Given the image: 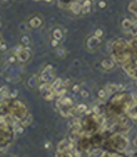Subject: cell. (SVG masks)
<instances>
[{
  "instance_id": "d6a6232c",
  "label": "cell",
  "mask_w": 137,
  "mask_h": 157,
  "mask_svg": "<svg viewBox=\"0 0 137 157\" xmlns=\"http://www.w3.org/2000/svg\"><path fill=\"white\" fill-rule=\"evenodd\" d=\"M58 45H59V40H55V39L52 40V47H54V48H57Z\"/></svg>"
},
{
  "instance_id": "1f68e13d",
  "label": "cell",
  "mask_w": 137,
  "mask_h": 157,
  "mask_svg": "<svg viewBox=\"0 0 137 157\" xmlns=\"http://www.w3.org/2000/svg\"><path fill=\"white\" fill-rule=\"evenodd\" d=\"M98 7L101 8V9L106 8V1H104V0H99V3H98Z\"/></svg>"
},
{
  "instance_id": "7a4b0ae2",
  "label": "cell",
  "mask_w": 137,
  "mask_h": 157,
  "mask_svg": "<svg viewBox=\"0 0 137 157\" xmlns=\"http://www.w3.org/2000/svg\"><path fill=\"white\" fill-rule=\"evenodd\" d=\"M55 79L54 76H53V73L52 72H42L40 73V76H39V81L42 83H53V81Z\"/></svg>"
},
{
  "instance_id": "f1b7e54d",
  "label": "cell",
  "mask_w": 137,
  "mask_h": 157,
  "mask_svg": "<svg viewBox=\"0 0 137 157\" xmlns=\"http://www.w3.org/2000/svg\"><path fill=\"white\" fill-rule=\"evenodd\" d=\"M7 48H8V45L1 41V43H0V52H5V50H7Z\"/></svg>"
},
{
  "instance_id": "7402d4cb",
  "label": "cell",
  "mask_w": 137,
  "mask_h": 157,
  "mask_svg": "<svg viewBox=\"0 0 137 157\" xmlns=\"http://www.w3.org/2000/svg\"><path fill=\"white\" fill-rule=\"evenodd\" d=\"M107 97H108V93L106 91V88H104V89H99L98 91V98L99 99H106Z\"/></svg>"
},
{
  "instance_id": "f546056e",
  "label": "cell",
  "mask_w": 137,
  "mask_h": 157,
  "mask_svg": "<svg viewBox=\"0 0 137 157\" xmlns=\"http://www.w3.org/2000/svg\"><path fill=\"white\" fill-rule=\"evenodd\" d=\"M72 91L74 92V93H78V92H79V91H81V88H79V84H74V86H73Z\"/></svg>"
},
{
  "instance_id": "9c48e42d",
  "label": "cell",
  "mask_w": 137,
  "mask_h": 157,
  "mask_svg": "<svg viewBox=\"0 0 137 157\" xmlns=\"http://www.w3.org/2000/svg\"><path fill=\"white\" fill-rule=\"evenodd\" d=\"M91 5H92L91 0H83V3H82V13L83 14H88L89 12H91Z\"/></svg>"
},
{
  "instance_id": "9a60e30c",
  "label": "cell",
  "mask_w": 137,
  "mask_h": 157,
  "mask_svg": "<svg viewBox=\"0 0 137 157\" xmlns=\"http://www.w3.org/2000/svg\"><path fill=\"white\" fill-rule=\"evenodd\" d=\"M127 111H128V116L131 118H137V104L130 106V108H127Z\"/></svg>"
},
{
  "instance_id": "ac0fdd59",
  "label": "cell",
  "mask_w": 137,
  "mask_h": 157,
  "mask_svg": "<svg viewBox=\"0 0 137 157\" xmlns=\"http://www.w3.org/2000/svg\"><path fill=\"white\" fill-rule=\"evenodd\" d=\"M106 91H107V93L108 94H111V93H114V92H118V88H117V84H107L106 86Z\"/></svg>"
},
{
  "instance_id": "e575fe53",
  "label": "cell",
  "mask_w": 137,
  "mask_h": 157,
  "mask_svg": "<svg viewBox=\"0 0 137 157\" xmlns=\"http://www.w3.org/2000/svg\"><path fill=\"white\" fill-rule=\"evenodd\" d=\"M52 69H53V67H52V65H47L44 72H52Z\"/></svg>"
},
{
  "instance_id": "7bdbcfd3",
  "label": "cell",
  "mask_w": 137,
  "mask_h": 157,
  "mask_svg": "<svg viewBox=\"0 0 137 157\" xmlns=\"http://www.w3.org/2000/svg\"><path fill=\"white\" fill-rule=\"evenodd\" d=\"M91 1H93V0H91Z\"/></svg>"
},
{
  "instance_id": "6da1fadb",
  "label": "cell",
  "mask_w": 137,
  "mask_h": 157,
  "mask_svg": "<svg viewBox=\"0 0 137 157\" xmlns=\"http://www.w3.org/2000/svg\"><path fill=\"white\" fill-rule=\"evenodd\" d=\"M101 38H97L96 35H92V36H89V38L87 39V48L89 50H94V49H97L99 45H101Z\"/></svg>"
},
{
  "instance_id": "7c38bea8",
  "label": "cell",
  "mask_w": 137,
  "mask_h": 157,
  "mask_svg": "<svg viewBox=\"0 0 137 157\" xmlns=\"http://www.w3.org/2000/svg\"><path fill=\"white\" fill-rule=\"evenodd\" d=\"M36 84H38V76H31L29 79H28V82H27V86L29 87V88H35L36 87Z\"/></svg>"
},
{
  "instance_id": "4316f807",
  "label": "cell",
  "mask_w": 137,
  "mask_h": 157,
  "mask_svg": "<svg viewBox=\"0 0 137 157\" xmlns=\"http://www.w3.org/2000/svg\"><path fill=\"white\" fill-rule=\"evenodd\" d=\"M18 94H19V91L14 89L13 92H10V93H9V96H10V98L13 99V98H17V97H18Z\"/></svg>"
},
{
  "instance_id": "d4e9b609",
  "label": "cell",
  "mask_w": 137,
  "mask_h": 157,
  "mask_svg": "<svg viewBox=\"0 0 137 157\" xmlns=\"http://www.w3.org/2000/svg\"><path fill=\"white\" fill-rule=\"evenodd\" d=\"M94 35H96L97 38H102V36H103V30L102 29H96V31H94Z\"/></svg>"
},
{
  "instance_id": "52a82bcc",
  "label": "cell",
  "mask_w": 137,
  "mask_h": 157,
  "mask_svg": "<svg viewBox=\"0 0 137 157\" xmlns=\"http://www.w3.org/2000/svg\"><path fill=\"white\" fill-rule=\"evenodd\" d=\"M101 65H102L103 69L109 71V69H112V68L114 67V60L113 59H103L102 63H101Z\"/></svg>"
},
{
  "instance_id": "277c9868",
  "label": "cell",
  "mask_w": 137,
  "mask_h": 157,
  "mask_svg": "<svg viewBox=\"0 0 137 157\" xmlns=\"http://www.w3.org/2000/svg\"><path fill=\"white\" fill-rule=\"evenodd\" d=\"M42 24H43V20H42L40 17H33V18H31V19L29 20V23H28L29 28H31V29L40 28V27H42Z\"/></svg>"
},
{
  "instance_id": "4dcf8cb0",
  "label": "cell",
  "mask_w": 137,
  "mask_h": 157,
  "mask_svg": "<svg viewBox=\"0 0 137 157\" xmlns=\"http://www.w3.org/2000/svg\"><path fill=\"white\" fill-rule=\"evenodd\" d=\"M5 92H9L8 86H3V87H0V94H1V93H5Z\"/></svg>"
},
{
  "instance_id": "44dd1931",
  "label": "cell",
  "mask_w": 137,
  "mask_h": 157,
  "mask_svg": "<svg viewBox=\"0 0 137 157\" xmlns=\"http://www.w3.org/2000/svg\"><path fill=\"white\" fill-rule=\"evenodd\" d=\"M20 40H22V45L23 47H28L30 44V38H29V35H27V34H24Z\"/></svg>"
},
{
  "instance_id": "b9f144b4",
  "label": "cell",
  "mask_w": 137,
  "mask_h": 157,
  "mask_svg": "<svg viewBox=\"0 0 137 157\" xmlns=\"http://www.w3.org/2000/svg\"><path fill=\"white\" fill-rule=\"evenodd\" d=\"M0 43H1V39H0Z\"/></svg>"
},
{
  "instance_id": "74e56055",
  "label": "cell",
  "mask_w": 137,
  "mask_h": 157,
  "mask_svg": "<svg viewBox=\"0 0 137 157\" xmlns=\"http://www.w3.org/2000/svg\"><path fill=\"white\" fill-rule=\"evenodd\" d=\"M1 1H4V3H9L10 0H1Z\"/></svg>"
},
{
  "instance_id": "4fadbf2b",
  "label": "cell",
  "mask_w": 137,
  "mask_h": 157,
  "mask_svg": "<svg viewBox=\"0 0 137 157\" xmlns=\"http://www.w3.org/2000/svg\"><path fill=\"white\" fill-rule=\"evenodd\" d=\"M73 1H76V0H58V7L64 8V9H69L71 4Z\"/></svg>"
},
{
  "instance_id": "8fae6325",
  "label": "cell",
  "mask_w": 137,
  "mask_h": 157,
  "mask_svg": "<svg viewBox=\"0 0 137 157\" xmlns=\"http://www.w3.org/2000/svg\"><path fill=\"white\" fill-rule=\"evenodd\" d=\"M52 36H53V39L60 41L62 38H63V30L59 29V28H55L53 31H52Z\"/></svg>"
},
{
  "instance_id": "836d02e7",
  "label": "cell",
  "mask_w": 137,
  "mask_h": 157,
  "mask_svg": "<svg viewBox=\"0 0 137 157\" xmlns=\"http://www.w3.org/2000/svg\"><path fill=\"white\" fill-rule=\"evenodd\" d=\"M117 88H118V92H122V91H125L126 86H123V84H120V86H117Z\"/></svg>"
},
{
  "instance_id": "f35d334b",
  "label": "cell",
  "mask_w": 137,
  "mask_h": 157,
  "mask_svg": "<svg viewBox=\"0 0 137 157\" xmlns=\"http://www.w3.org/2000/svg\"><path fill=\"white\" fill-rule=\"evenodd\" d=\"M135 145H136V147H137V138L135 140Z\"/></svg>"
},
{
  "instance_id": "2e32d148",
  "label": "cell",
  "mask_w": 137,
  "mask_h": 157,
  "mask_svg": "<svg viewBox=\"0 0 137 157\" xmlns=\"http://www.w3.org/2000/svg\"><path fill=\"white\" fill-rule=\"evenodd\" d=\"M132 27H133V22L131 19H123L122 20V28L125 30H130Z\"/></svg>"
},
{
  "instance_id": "8d00e7d4",
  "label": "cell",
  "mask_w": 137,
  "mask_h": 157,
  "mask_svg": "<svg viewBox=\"0 0 137 157\" xmlns=\"http://www.w3.org/2000/svg\"><path fill=\"white\" fill-rule=\"evenodd\" d=\"M43 1H45V3H52L53 0H43Z\"/></svg>"
},
{
  "instance_id": "83f0119b",
  "label": "cell",
  "mask_w": 137,
  "mask_h": 157,
  "mask_svg": "<svg viewBox=\"0 0 137 157\" xmlns=\"http://www.w3.org/2000/svg\"><path fill=\"white\" fill-rule=\"evenodd\" d=\"M79 92H81V96L83 98H88L89 97V92L88 91H79Z\"/></svg>"
},
{
  "instance_id": "ba28073f",
  "label": "cell",
  "mask_w": 137,
  "mask_h": 157,
  "mask_svg": "<svg viewBox=\"0 0 137 157\" xmlns=\"http://www.w3.org/2000/svg\"><path fill=\"white\" fill-rule=\"evenodd\" d=\"M62 87H63V79H60V78H55V79L53 81V83H52V91L55 93L58 89H60Z\"/></svg>"
},
{
  "instance_id": "5bb4252c",
  "label": "cell",
  "mask_w": 137,
  "mask_h": 157,
  "mask_svg": "<svg viewBox=\"0 0 137 157\" xmlns=\"http://www.w3.org/2000/svg\"><path fill=\"white\" fill-rule=\"evenodd\" d=\"M42 96H43V98L45 99V101H53L54 97H55V94H54V92L52 91V89H49V91L42 93Z\"/></svg>"
},
{
  "instance_id": "60d3db41",
  "label": "cell",
  "mask_w": 137,
  "mask_h": 157,
  "mask_svg": "<svg viewBox=\"0 0 137 157\" xmlns=\"http://www.w3.org/2000/svg\"><path fill=\"white\" fill-rule=\"evenodd\" d=\"M0 27H1V23H0Z\"/></svg>"
},
{
  "instance_id": "ab89813d",
  "label": "cell",
  "mask_w": 137,
  "mask_h": 157,
  "mask_svg": "<svg viewBox=\"0 0 137 157\" xmlns=\"http://www.w3.org/2000/svg\"><path fill=\"white\" fill-rule=\"evenodd\" d=\"M12 157H18V156H17V155H14V156H12Z\"/></svg>"
},
{
  "instance_id": "e0dca14e",
  "label": "cell",
  "mask_w": 137,
  "mask_h": 157,
  "mask_svg": "<svg viewBox=\"0 0 137 157\" xmlns=\"http://www.w3.org/2000/svg\"><path fill=\"white\" fill-rule=\"evenodd\" d=\"M52 89V83H42V84L39 86V92L43 93V92H47Z\"/></svg>"
},
{
  "instance_id": "d6986e66",
  "label": "cell",
  "mask_w": 137,
  "mask_h": 157,
  "mask_svg": "<svg viewBox=\"0 0 137 157\" xmlns=\"http://www.w3.org/2000/svg\"><path fill=\"white\" fill-rule=\"evenodd\" d=\"M54 94H55V97H58V98H62V97L67 96V87H62L60 89H58Z\"/></svg>"
},
{
  "instance_id": "5b68a950",
  "label": "cell",
  "mask_w": 137,
  "mask_h": 157,
  "mask_svg": "<svg viewBox=\"0 0 137 157\" xmlns=\"http://www.w3.org/2000/svg\"><path fill=\"white\" fill-rule=\"evenodd\" d=\"M68 145H69V141L68 140H62L59 143L57 146V151L58 153H62V152H67L68 151Z\"/></svg>"
},
{
  "instance_id": "ffe728a7",
  "label": "cell",
  "mask_w": 137,
  "mask_h": 157,
  "mask_svg": "<svg viewBox=\"0 0 137 157\" xmlns=\"http://www.w3.org/2000/svg\"><path fill=\"white\" fill-rule=\"evenodd\" d=\"M76 109H77L78 114H81V113H86V112H87V109H88V107L86 106V104L81 103V104H78V106L76 107Z\"/></svg>"
},
{
  "instance_id": "cb8c5ba5",
  "label": "cell",
  "mask_w": 137,
  "mask_h": 157,
  "mask_svg": "<svg viewBox=\"0 0 137 157\" xmlns=\"http://www.w3.org/2000/svg\"><path fill=\"white\" fill-rule=\"evenodd\" d=\"M57 55H58V57H60V58H64V57H66V49L59 48V49L57 50Z\"/></svg>"
},
{
  "instance_id": "603a6c76",
  "label": "cell",
  "mask_w": 137,
  "mask_h": 157,
  "mask_svg": "<svg viewBox=\"0 0 137 157\" xmlns=\"http://www.w3.org/2000/svg\"><path fill=\"white\" fill-rule=\"evenodd\" d=\"M19 30L23 31V33H27V31L29 30V25L27 23H20L19 24Z\"/></svg>"
},
{
  "instance_id": "d590c367",
  "label": "cell",
  "mask_w": 137,
  "mask_h": 157,
  "mask_svg": "<svg viewBox=\"0 0 137 157\" xmlns=\"http://www.w3.org/2000/svg\"><path fill=\"white\" fill-rule=\"evenodd\" d=\"M44 147L45 148H50V142H45L44 143Z\"/></svg>"
},
{
  "instance_id": "484cf974",
  "label": "cell",
  "mask_w": 137,
  "mask_h": 157,
  "mask_svg": "<svg viewBox=\"0 0 137 157\" xmlns=\"http://www.w3.org/2000/svg\"><path fill=\"white\" fill-rule=\"evenodd\" d=\"M17 59H18V58H17V55L12 54V55H10L9 58H8V63H10V64H13V63H14L15 60H17Z\"/></svg>"
},
{
  "instance_id": "3957f363",
  "label": "cell",
  "mask_w": 137,
  "mask_h": 157,
  "mask_svg": "<svg viewBox=\"0 0 137 157\" xmlns=\"http://www.w3.org/2000/svg\"><path fill=\"white\" fill-rule=\"evenodd\" d=\"M17 58H18L19 62H22V63L29 60V58H30V49L28 48V47H24V48L22 49V52L17 55Z\"/></svg>"
},
{
  "instance_id": "30bf717a",
  "label": "cell",
  "mask_w": 137,
  "mask_h": 157,
  "mask_svg": "<svg viewBox=\"0 0 137 157\" xmlns=\"http://www.w3.org/2000/svg\"><path fill=\"white\" fill-rule=\"evenodd\" d=\"M59 99V102L62 106H67V107H72V104H73V101H72V98L71 97H68V96H64V97H62V98H58Z\"/></svg>"
},
{
  "instance_id": "8992f818",
  "label": "cell",
  "mask_w": 137,
  "mask_h": 157,
  "mask_svg": "<svg viewBox=\"0 0 137 157\" xmlns=\"http://www.w3.org/2000/svg\"><path fill=\"white\" fill-rule=\"evenodd\" d=\"M69 10L73 14H81L82 13V4L79 1H73L69 7Z\"/></svg>"
}]
</instances>
